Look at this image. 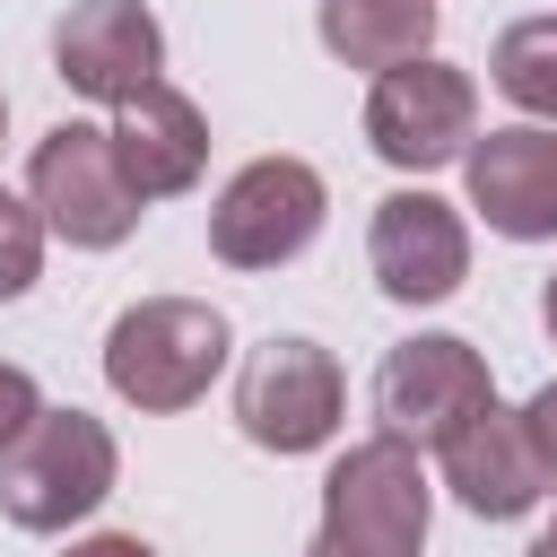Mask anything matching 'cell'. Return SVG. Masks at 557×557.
Here are the masks:
<instances>
[{"mask_svg":"<svg viewBox=\"0 0 557 557\" xmlns=\"http://www.w3.org/2000/svg\"><path fill=\"white\" fill-rule=\"evenodd\" d=\"M226 366V313L200 296H139L104 331V383L131 409H191Z\"/></svg>","mask_w":557,"mask_h":557,"instance_id":"1","label":"cell"},{"mask_svg":"<svg viewBox=\"0 0 557 557\" xmlns=\"http://www.w3.org/2000/svg\"><path fill=\"white\" fill-rule=\"evenodd\" d=\"M113 426L87 409H44L9 453H0V513L17 531H70L113 496Z\"/></svg>","mask_w":557,"mask_h":557,"instance_id":"2","label":"cell"},{"mask_svg":"<svg viewBox=\"0 0 557 557\" xmlns=\"http://www.w3.org/2000/svg\"><path fill=\"white\" fill-rule=\"evenodd\" d=\"M26 200L44 209V226L61 235V244H78V252H113L131 226H139V191H131V174H122V157H113V131H96V122H52L44 139H35V157H26Z\"/></svg>","mask_w":557,"mask_h":557,"instance_id":"3","label":"cell"},{"mask_svg":"<svg viewBox=\"0 0 557 557\" xmlns=\"http://www.w3.org/2000/svg\"><path fill=\"white\" fill-rule=\"evenodd\" d=\"M339 357L322 339H261L235 374V426L261 444V453H322L339 435Z\"/></svg>","mask_w":557,"mask_h":557,"instance_id":"4","label":"cell"},{"mask_svg":"<svg viewBox=\"0 0 557 557\" xmlns=\"http://www.w3.org/2000/svg\"><path fill=\"white\" fill-rule=\"evenodd\" d=\"M366 139H374V157L400 165V174L453 165V157L479 139V87H470V70H453V61H435V52L383 70L374 96H366Z\"/></svg>","mask_w":557,"mask_h":557,"instance_id":"5","label":"cell"},{"mask_svg":"<svg viewBox=\"0 0 557 557\" xmlns=\"http://www.w3.org/2000/svg\"><path fill=\"white\" fill-rule=\"evenodd\" d=\"M322 209H331V191L305 157H252L209 209V252L226 270H278L322 235Z\"/></svg>","mask_w":557,"mask_h":557,"instance_id":"6","label":"cell"},{"mask_svg":"<svg viewBox=\"0 0 557 557\" xmlns=\"http://www.w3.org/2000/svg\"><path fill=\"white\" fill-rule=\"evenodd\" d=\"M322 531L357 540V548H383V557H426V470H418V444L400 435H374V444H348L322 479Z\"/></svg>","mask_w":557,"mask_h":557,"instance_id":"7","label":"cell"},{"mask_svg":"<svg viewBox=\"0 0 557 557\" xmlns=\"http://www.w3.org/2000/svg\"><path fill=\"white\" fill-rule=\"evenodd\" d=\"M487 400H496L487 357H479L470 339H453V331L400 339V348L374 366V418H383V435H400V444H444V435L470 426Z\"/></svg>","mask_w":557,"mask_h":557,"instance_id":"8","label":"cell"},{"mask_svg":"<svg viewBox=\"0 0 557 557\" xmlns=\"http://www.w3.org/2000/svg\"><path fill=\"white\" fill-rule=\"evenodd\" d=\"M366 261H374V287L392 305H444L470 278V226L435 191H392V200H374Z\"/></svg>","mask_w":557,"mask_h":557,"instance_id":"9","label":"cell"},{"mask_svg":"<svg viewBox=\"0 0 557 557\" xmlns=\"http://www.w3.org/2000/svg\"><path fill=\"white\" fill-rule=\"evenodd\" d=\"M52 70H61L70 96L131 104L165 70V26L139 0H70V17L52 26Z\"/></svg>","mask_w":557,"mask_h":557,"instance_id":"10","label":"cell"},{"mask_svg":"<svg viewBox=\"0 0 557 557\" xmlns=\"http://www.w3.org/2000/svg\"><path fill=\"white\" fill-rule=\"evenodd\" d=\"M461 183H470V209L496 235H513V244L557 235V122H513V131L470 139Z\"/></svg>","mask_w":557,"mask_h":557,"instance_id":"11","label":"cell"},{"mask_svg":"<svg viewBox=\"0 0 557 557\" xmlns=\"http://www.w3.org/2000/svg\"><path fill=\"white\" fill-rule=\"evenodd\" d=\"M444 487L479 513V522H513V513H531L540 505V487H548V470H540V453H531V435H522V409H479L470 426H453L444 444Z\"/></svg>","mask_w":557,"mask_h":557,"instance_id":"12","label":"cell"},{"mask_svg":"<svg viewBox=\"0 0 557 557\" xmlns=\"http://www.w3.org/2000/svg\"><path fill=\"white\" fill-rule=\"evenodd\" d=\"M113 157H122V174H131V191L139 200H174V191H191L200 183V165H209V122H200V104L183 96V87H139L131 104H113Z\"/></svg>","mask_w":557,"mask_h":557,"instance_id":"13","label":"cell"},{"mask_svg":"<svg viewBox=\"0 0 557 557\" xmlns=\"http://www.w3.org/2000/svg\"><path fill=\"white\" fill-rule=\"evenodd\" d=\"M322 44L348 70H400L435 44V0H322Z\"/></svg>","mask_w":557,"mask_h":557,"instance_id":"14","label":"cell"},{"mask_svg":"<svg viewBox=\"0 0 557 557\" xmlns=\"http://www.w3.org/2000/svg\"><path fill=\"white\" fill-rule=\"evenodd\" d=\"M496 87L522 104V113H540V122H557V17H513L505 35H496Z\"/></svg>","mask_w":557,"mask_h":557,"instance_id":"15","label":"cell"},{"mask_svg":"<svg viewBox=\"0 0 557 557\" xmlns=\"http://www.w3.org/2000/svg\"><path fill=\"white\" fill-rule=\"evenodd\" d=\"M44 209L35 200H17V191H0V305H17L26 287H35V270H44Z\"/></svg>","mask_w":557,"mask_h":557,"instance_id":"16","label":"cell"},{"mask_svg":"<svg viewBox=\"0 0 557 557\" xmlns=\"http://www.w3.org/2000/svg\"><path fill=\"white\" fill-rule=\"evenodd\" d=\"M35 418H44V392H35V374H26V366H0V453H9V444H17Z\"/></svg>","mask_w":557,"mask_h":557,"instance_id":"17","label":"cell"},{"mask_svg":"<svg viewBox=\"0 0 557 557\" xmlns=\"http://www.w3.org/2000/svg\"><path fill=\"white\" fill-rule=\"evenodd\" d=\"M522 435H531V453H540V470L557 479V383H540V392L522 400Z\"/></svg>","mask_w":557,"mask_h":557,"instance_id":"18","label":"cell"},{"mask_svg":"<svg viewBox=\"0 0 557 557\" xmlns=\"http://www.w3.org/2000/svg\"><path fill=\"white\" fill-rule=\"evenodd\" d=\"M70 557H157V548H148L139 531H96V540H78Z\"/></svg>","mask_w":557,"mask_h":557,"instance_id":"19","label":"cell"},{"mask_svg":"<svg viewBox=\"0 0 557 557\" xmlns=\"http://www.w3.org/2000/svg\"><path fill=\"white\" fill-rule=\"evenodd\" d=\"M305 557H383V548H357V540H339V531H313Z\"/></svg>","mask_w":557,"mask_h":557,"instance_id":"20","label":"cell"},{"mask_svg":"<svg viewBox=\"0 0 557 557\" xmlns=\"http://www.w3.org/2000/svg\"><path fill=\"white\" fill-rule=\"evenodd\" d=\"M540 322H548V339H557V278L540 287Z\"/></svg>","mask_w":557,"mask_h":557,"instance_id":"21","label":"cell"},{"mask_svg":"<svg viewBox=\"0 0 557 557\" xmlns=\"http://www.w3.org/2000/svg\"><path fill=\"white\" fill-rule=\"evenodd\" d=\"M531 557H557V531H548V540H540V548H531Z\"/></svg>","mask_w":557,"mask_h":557,"instance_id":"22","label":"cell"},{"mask_svg":"<svg viewBox=\"0 0 557 557\" xmlns=\"http://www.w3.org/2000/svg\"><path fill=\"white\" fill-rule=\"evenodd\" d=\"M0 131H9V96H0Z\"/></svg>","mask_w":557,"mask_h":557,"instance_id":"23","label":"cell"},{"mask_svg":"<svg viewBox=\"0 0 557 557\" xmlns=\"http://www.w3.org/2000/svg\"><path fill=\"white\" fill-rule=\"evenodd\" d=\"M548 487H557V479H548Z\"/></svg>","mask_w":557,"mask_h":557,"instance_id":"24","label":"cell"}]
</instances>
